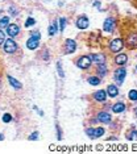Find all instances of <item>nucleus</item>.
<instances>
[{
	"instance_id": "f257e3e1",
	"label": "nucleus",
	"mask_w": 137,
	"mask_h": 154,
	"mask_svg": "<svg viewBox=\"0 0 137 154\" xmlns=\"http://www.w3.org/2000/svg\"><path fill=\"white\" fill-rule=\"evenodd\" d=\"M38 41H40V33H34L26 42V48L30 49V50L36 49L38 46Z\"/></svg>"
},
{
	"instance_id": "f03ea898",
	"label": "nucleus",
	"mask_w": 137,
	"mask_h": 154,
	"mask_svg": "<svg viewBox=\"0 0 137 154\" xmlns=\"http://www.w3.org/2000/svg\"><path fill=\"white\" fill-rule=\"evenodd\" d=\"M123 46H124V44L120 38H115V40H112L111 44H109V49H111V51H113V53L120 51L123 49Z\"/></svg>"
},
{
	"instance_id": "7ed1b4c3",
	"label": "nucleus",
	"mask_w": 137,
	"mask_h": 154,
	"mask_svg": "<svg viewBox=\"0 0 137 154\" xmlns=\"http://www.w3.org/2000/svg\"><path fill=\"white\" fill-rule=\"evenodd\" d=\"M4 50L7 51V53H15V51L17 50V45L16 42H15L13 40H6L4 41Z\"/></svg>"
},
{
	"instance_id": "20e7f679",
	"label": "nucleus",
	"mask_w": 137,
	"mask_h": 154,
	"mask_svg": "<svg viewBox=\"0 0 137 154\" xmlns=\"http://www.w3.org/2000/svg\"><path fill=\"white\" fill-rule=\"evenodd\" d=\"M91 57H80L79 59H78V62H77V65H78V67L79 68H89L90 67V65H91Z\"/></svg>"
},
{
	"instance_id": "39448f33",
	"label": "nucleus",
	"mask_w": 137,
	"mask_h": 154,
	"mask_svg": "<svg viewBox=\"0 0 137 154\" xmlns=\"http://www.w3.org/2000/svg\"><path fill=\"white\" fill-rule=\"evenodd\" d=\"M125 75H127V70L125 68H119V70H116V73H115V79H116V82L117 83H121L124 82V78H125Z\"/></svg>"
},
{
	"instance_id": "423d86ee",
	"label": "nucleus",
	"mask_w": 137,
	"mask_h": 154,
	"mask_svg": "<svg viewBox=\"0 0 137 154\" xmlns=\"http://www.w3.org/2000/svg\"><path fill=\"white\" fill-rule=\"evenodd\" d=\"M19 32H20V29H19V26H17L16 24H8V26H7V33L9 34V37L17 36Z\"/></svg>"
},
{
	"instance_id": "0eeeda50",
	"label": "nucleus",
	"mask_w": 137,
	"mask_h": 154,
	"mask_svg": "<svg viewBox=\"0 0 137 154\" xmlns=\"http://www.w3.org/2000/svg\"><path fill=\"white\" fill-rule=\"evenodd\" d=\"M89 19H87V16H80L79 19L77 20V26L79 29H86L87 26H89Z\"/></svg>"
},
{
	"instance_id": "6e6552de",
	"label": "nucleus",
	"mask_w": 137,
	"mask_h": 154,
	"mask_svg": "<svg viewBox=\"0 0 137 154\" xmlns=\"http://www.w3.org/2000/svg\"><path fill=\"white\" fill-rule=\"evenodd\" d=\"M75 49H77V44H75L74 40H66V53L70 54V53H74Z\"/></svg>"
},
{
	"instance_id": "1a4fd4ad",
	"label": "nucleus",
	"mask_w": 137,
	"mask_h": 154,
	"mask_svg": "<svg viewBox=\"0 0 137 154\" xmlns=\"http://www.w3.org/2000/svg\"><path fill=\"white\" fill-rule=\"evenodd\" d=\"M113 26H115V20H113V19H112V17H108V19H106V21H104V25H103L104 30H106V32H112V30H113Z\"/></svg>"
},
{
	"instance_id": "9d476101",
	"label": "nucleus",
	"mask_w": 137,
	"mask_h": 154,
	"mask_svg": "<svg viewBox=\"0 0 137 154\" xmlns=\"http://www.w3.org/2000/svg\"><path fill=\"white\" fill-rule=\"evenodd\" d=\"M98 120L100 123H104V124H108L111 121V115L107 113V112H100L99 116H98Z\"/></svg>"
},
{
	"instance_id": "9b49d317",
	"label": "nucleus",
	"mask_w": 137,
	"mask_h": 154,
	"mask_svg": "<svg viewBox=\"0 0 137 154\" xmlns=\"http://www.w3.org/2000/svg\"><path fill=\"white\" fill-rule=\"evenodd\" d=\"M91 59L94 61L96 65H102V63H106V57L104 54H92Z\"/></svg>"
},
{
	"instance_id": "f8f14e48",
	"label": "nucleus",
	"mask_w": 137,
	"mask_h": 154,
	"mask_svg": "<svg viewBox=\"0 0 137 154\" xmlns=\"http://www.w3.org/2000/svg\"><path fill=\"white\" fill-rule=\"evenodd\" d=\"M127 44H128V46H131V48L137 46V33L129 34V37L127 38Z\"/></svg>"
},
{
	"instance_id": "ddd939ff",
	"label": "nucleus",
	"mask_w": 137,
	"mask_h": 154,
	"mask_svg": "<svg viewBox=\"0 0 137 154\" xmlns=\"http://www.w3.org/2000/svg\"><path fill=\"white\" fill-rule=\"evenodd\" d=\"M127 61H128V57H127V54H119L116 57V59H115V62L117 63V65L120 66H123L127 63Z\"/></svg>"
},
{
	"instance_id": "4468645a",
	"label": "nucleus",
	"mask_w": 137,
	"mask_h": 154,
	"mask_svg": "<svg viewBox=\"0 0 137 154\" xmlns=\"http://www.w3.org/2000/svg\"><path fill=\"white\" fill-rule=\"evenodd\" d=\"M124 109H125V104H124V103H116V104L112 107V111H113L115 113H120V112H123Z\"/></svg>"
},
{
	"instance_id": "2eb2a0df",
	"label": "nucleus",
	"mask_w": 137,
	"mask_h": 154,
	"mask_svg": "<svg viewBox=\"0 0 137 154\" xmlns=\"http://www.w3.org/2000/svg\"><path fill=\"white\" fill-rule=\"evenodd\" d=\"M106 96H107V94H106V91H103V90H99L98 92H95V99H96L98 102H104Z\"/></svg>"
},
{
	"instance_id": "dca6fc26",
	"label": "nucleus",
	"mask_w": 137,
	"mask_h": 154,
	"mask_svg": "<svg viewBox=\"0 0 137 154\" xmlns=\"http://www.w3.org/2000/svg\"><path fill=\"white\" fill-rule=\"evenodd\" d=\"M107 92H108V95H109V96L115 97L117 94H119V90L116 88V86L111 84V86H108V88H107Z\"/></svg>"
},
{
	"instance_id": "f3484780",
	"label": "nucleus",
	"mask_w": 137,
	"mask_h": 154,
	"mask_svg": "<svg viewBox=\"0 0 137 154\" xmlns=\"http://www.w3.org/2000/svg\"><path fill=\"white\" fill-rule=\"evenodd\" d=\"M8 80H9V83H11V84L13 86L16 90H20V88H21V83L19 82L17 79H15L13 77H11V75H9V77H8Z\"/></svg>"
},
{
	"instance_id": "a211bd4d",
	"label": "nucleus",
	"mask_w": 137,
	"mask_h": 154,
	"mask_svg": "<svg viewBox=\"0 0 137 154\" xmlns=\"http://www.w3.org/2000/svg\"><path fill=\"white\" fill-rule=\"evenodd\" d=\"M8 23H9L8 17H1V19H0V28H7Z\"/></svg>"
},
{
	"instance_id": "6ab92c4d",
	"label": "nucleus",
	"mask_w": 137,
	"mask_h": 154,
	"mask_svg": "<svg viewBox=\"0 0 137 154\" xmlns=\"http://www.w3.org/2000/svg\"><path fill=\"white\" fill-rule=\"evenodd\" d=\"M55 33H57V24L53 23L50 26H49V34H50V36H54Z\"/></svg>"
},
{
	"instance_id": "aec40b11",
	"label": "nucleus",
	"mask_w": 137,
	"mask_h": 154,
	"mask_svg": "<svg viewBox=\"0 0 137 154\" xmlns=\"http://www.w3.org/2000/svg\"><path fill=\"white\" fill-rule=\"evenodd\" d=\"M98 67H99V74H100V75H106V74H107V67H106V63L98 65Z\"/></svg>"
},
{
	"instance_id": "412c9836",
	"label": "nucleus",
	"mask_w": 137,
	"mask_h": 154,
	"mask_svg": "<svg viewBox=\"0 0 137 154\" xmlns=\"http://www.w3.org/2000/svg\"><path fill=\"white\" fill-rule=\"evenodd\" d=\"M89 83H90V84H92V86H98L100 83V80H99V78H96V77H90L89 78Z\"/></svg>"
},
{
	"instance_id": "4be33fe9",
	"label": "nucleus",
	"mask_w": 137,
	"mask_h": 154,
	"mask_svg": "<svg viewBox=\"0 0 137 154\" xmlns=\"http://www.w3.org/2000/svg\"><path fill=\"white\" fill-rule=\"evenodd\" d=\"M127 138H128V140H132V141H136L137 140V131H132L131 133L127 136Z\"/></svg>"
},
{
	"instance_id": "5701e85b",
	"label": "nucleus",
	"mask_w": 137,
	"mask_h": 154,
	"mask_svg": "<svg viewBox=\"0 0 137 154\" xmlns=\"http://www.w3.org/2000/svg\"><path fill=\"white\" fill-rule=\"evenodd\" d=\"M128 96H129V99H131V100H137V91H136V90H131Z\"/></svg>"
},
{
	"instance_id": "b1692460",
	"label": "nucleus",
	"mask_w": 137,
	"mask_h": 154,
	"mask_svg": "<svg viewBox=\"0 0 137 154\" xmlns=\"http://www.w3.org/2000/svg\"><path fill=\"white\" fill-rule=\"evenodd\" d=\"M65 26H66V19H65V17H61V19H60V30L63 32Z\"/></svg>"
},
{
	"instance_id": "393cba45",
	"label": "nucleus",
	"mask_w": 137,
	"mask_h": 154,
	"mask_svg": "<svg viewBox=\"0 0 137 154\" xmlns=\"http://www.w3.org/2000/svg\"><path fill=\"white\" fill-rule=\"evenodd\" d=\"M103 134H104V129H103V128L95 129V137H102Z\"/></svg>"
},
{
	"instance_id": "a878e982",
	"label": "nucleus",
	"mask_w": 137,
	"mask_h": 154,
	"mask_svg": "<svg viewBox=\"0 0 137 154\" xmlns=\"http://www.w3.org/2000/svg\"><path fill=\"white\" fill-rule=\"evenodd\" d=\"M34 23H36V20H34V19H32V17H29L28 20L25 21V26L28 28V26H30V25H34Z\"/></svg>"
},
{
	"instance_id": "bb28decb",
	"label": "nucleus",
	"mask_w": 137,
	"mask_h": 154,
	"mask_svg": "<svg viewBox=\"0 0 137 154\" xmlns=\"http://www.w3.org/2000/svg\"><path fill=\"white\" fill-rule=\"evenodd\" d=\"M57 68H58V74H60V77L61 78L65 77V74H63V71H62V66H61V62H57Z\"/></svg>"
},
{
	"instance_id": "cd10ccee",
	"label": "nucleus",
	"mask_w": 137,
	"mask_h": 154,
	"mask_svg": "<svg viewBox=\"0 0 137 154\" xmlns=\"http://www.w3.org/2000/svg\"><path fill=\"white\" fill-rule=\"evenodd\" d=\"M11 120H12V117H11V115H9V113H6L3 116V121H4V123H9Z\"/></svg>"
},
{
	"instance_id": "c85d7f7f",
	"label": "nucleus",
	"mask_w": 137,
	"mask_h": 154,
	"mask_svg": "<svg viewBox=\"0 0 137 154\" xmlns=\"http://www.w3.org/2000/svg\"><path fill=\"white\" fill-rule=\"evenodd\" d=\"M37 138H38V132H33V133L29 136V140H30V141L32 140L34 141V140H37Z\"/></svg>"
},
{
	"instance_id": "c756f323",
	"label": "nucleus",
	"mask_w": 137,
	"mask_h": 154,
	"mask_svg": "<svg viewBox=\"0 0 137 154\" xmlns=\"http://www.w3.org/2000/svg\"><path fill=\"white\" fill-rule=\"evenodd\" d=\"M87 134H89L90 137H95V129H92V128H90V129H87Z\"/></svg>"
},
{
	"instance_id": "7c9ffc66",
	"label": "nucleus",
	"mask_w": 137,
	"mask_h": 154,
	"mask_svg": "<svg viewBox=\"0 0 137 154\" xmlns=\"http://www.w3.org/2000/svg\"><path fill=\"white\" fill-rule=\"evenodd\" d=\"M4 41H6V36H4V32L0 30V45H1Z\"/></svg>"
},
{
	"instance_id": "2f4dec72",
	"label": "nucleus",
	"mask_w": 137,
	"mask_h": 154,
	"mask_svg": "<svg viewBox=\"0 0 137 154\" xmlns=\"http://www.w3.org/2000/svg\"><path fill=\"white\" fill-rule=\"evenodd\" d=\"M9 13L16 15V13H17V11H15V9H13V7H11V8H9Z\"/></svg>"
},
{
	"instance_id": "473e14b6",
	"label": "nucleus",
	"mask_w": 137,
	"mask_h": 154,
	"mask_svg": "<svg viewBox=\"0 0 137 154\" xmlns=\"http://www.w3.org/2000/svg\"><path fill=\"white\" fill-rule=\"evenodd\" d=\"M94 7H98V8H99V7H100V3H99V1H95V3H94Z\"/></svg>"
},
{
	"instance_id": "72a5a7b5",
	"label": "nucleus",
	"mask_w": 137,
	"mask_h": 154,
	"mask_svg": "<svg viewBox=\"0 0 137 154\" xmlns=\"http://www.w3.org/2000/svg\"><path fill=\"white\" fill-rule=\"evenodd\" d=\"M1 140H4V136H3V134H0V141H1Z\"/></svg>"
},
{
	"instance_id": "f704fd0d",
	"label": "nucleus",
	"mask_w": 137,
	"mask_h": 154,
	"mask_svg": "<svg viewBox=\"0 0 137 154\" xmlns=\"http://www.w3.org/2000/svg\"><path fill=\"white\" fill-rule=\"evenodd\" d=\"M134 113H136V116H137V108H136V109H134Z\"/></svg>"
}]
</instances>
